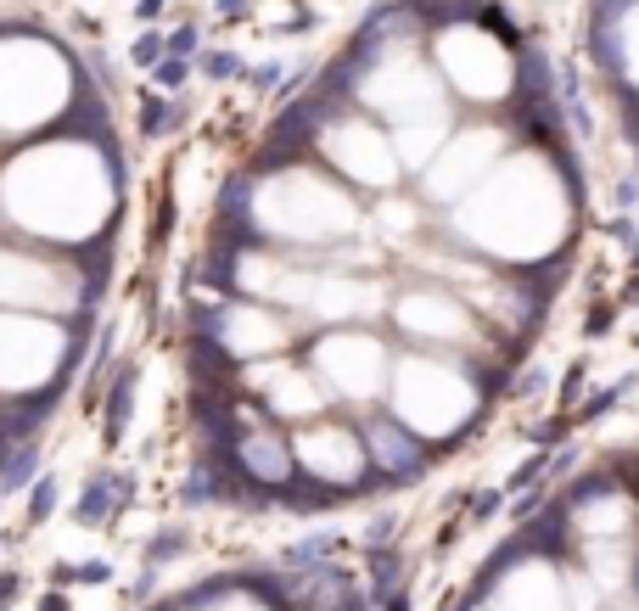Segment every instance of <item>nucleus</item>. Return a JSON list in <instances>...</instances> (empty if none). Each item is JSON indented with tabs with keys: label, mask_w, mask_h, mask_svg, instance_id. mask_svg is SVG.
Masks as SVG:
<instances>
[{
	"label": "nucleus",
	"mask_w": 639,
	"mask_h": 611,
	"mask_svg": "<svg viewBox=\"0 0 639 611\" xmlns=\"http://www.w3.org/2000/svg\"><path fill=\"white\" fill-rule=\"evenodd\" d=\"M118 202L113 163L90 141H51L0 174V208L17 230L45 242H85Z\"/></svg>",
	"instance_id": "f257e3e1"
},
{
	"label": "nucleus",
	"mask_w": 639,
	"mask_h": 611,
	"mask_svg": "<svg viewBox=\"0 0 639 611\" xmlns=\"http://www.w3.org/2000/svg\"><path fill=\"white\" fill-rule=\"evenodd\" d=\"M253 225L286 247H326V242H348L359 230L354 197L331 185L314 169H281L264 174L253 185Z\"/></svg>",
	"instance_id": "f03ea898"
},
{
	"label": "nucleus",
	"mask_w": 639,
	"mask_h": 611,
	"mask_svg": "<svg viewBox=\"0 0 639 611\" xmlns=\"http://www.w3.org/2000/svg\"><path fill=\"white\" fill-rule=\"evenodd\" d=\"M477 410L466 354H404L393 370V415L415 438H443Z\"/></svg>",
	"instance_id": "7ed1b4c3"
},
{
	"label": "nucleus",
	"mask_w": 639,
	"mask_h": 611,
	"mask_svg": "<svg viewBox=\"0 0 639 611\" xmlns=\"http://www.w3.org/2000/svg\"><path fill=\"white\" fill-rule=\"evenodd\" d=\"M387 342H376L359 326H337L309 348V370L320 376L326 398H342V404H376L387 387Z\"/></svg>",
	"instance_id": "20e7f679"
},
{
	"label": "nucleus",
	"mask_w": 639,
	"mask_h": 611,
	"mask_svg": "<svg viewBox=\"0 0 639 611\" xmlns=\"http://www.w3.org/2000/svg\"><path fill=\"white\" fill-rule=\"evenodd\" d=\"M68 337L40 314L0 309V393H34L62 370Z\"/></svg>",
	"instance_id": "39448f33"
},
{
	"label": "nucleus",
	"mask_w": 639,
	"mask_h": 611,
	"mask_svg": "<svg viewBox=\"0 0 639 611\" xmlns=\"http://www.w3.org/2000/svg\"><path fill=\"white\" fill-rule=\"evenodd\" d=\"M79 270L57 264L40 253H17L0 247V309H23V314H68L79 303Z\"/></svg>",
	"instance_id": "423d86ee"
},
{
	"label": "nucleus",
	"mask_w": 639,
	"mask_h": 611,
	"mask_svg": "<svg viewBox=\"0 0 639 611\" xmlns=\"http://www.w3.org/2000/svg\"><path fill=\"white\" fill-rule=\"evenodd\" d=\"M393 320H398V331H404V337L426 342V348H438V354H449V348H466V342L477 337L471 303L460 298V292H449L443 281L398 292V298H393Z\"/></svg>",
	"instance_id": "0eeeda50"
},
{
	"label": "nucleus",
	"mask_w": 639,
	"mask_h": 611,
	"mask_svg": "<svg viewBox=\"0 0 639 611\" xmlns=\"http://www.w3.org/2000/svg\"><path fill=\"white\" fill-rule=\"evenodd\" d=\"M292 460L298 471H309L320 488H359L370 477V455L365 438L342 421H309V427L292 438Z\"/></svg>",
	"instance_id": "6e6552de"
},
{
	"label": "nucleus",
	"mask_w": 639,
	"mask_h": 611,
	"mask_svg": "<svg viewBox=\"0 0 639 611\" xmlns=\"http://www.w3.org/2000/svg\"><path fill=\"white\" fill-rule=\"evenodd\" d=\"M247 387L264 393V415H270V421H320V410L331 404L320 376H314L309 365L281 359V354L264 359L258 370H247Z\"/></svg>",
	"instance_id": "1a4fd4ad"
},
{
	"label": "nucleus",
	"mask_w": 639,
	"mask_h": 611,
	"mask_svg": "<svg viewBox=\"0 0 639 611\" xmlns=\"http://www.w3.org/2000/svg\"><path fill=\"white\" fill-rule=\"evenodd\" d=\"M230 460L242 471V483L253 488H286L298 477V460H292V443L270 427L264 410H242V432L230 443Z\"/></svg>",
	"instance_id": "9d476101"
},
{
	"label": "nucleus",
	"mask_w": 639,
	"mask_h": 611,
	"mask_svg": "<svg viewBox=\"0 0 639 611\" xmlns=\"http://www.w3.org/2000/svg\"><path fill=\"white\" fill-rule=\"evenodd\" d=\"M213 337H219V348L230 359H275L286 348V337H292V326L270 303H225L213 314Z\"/></svg>",
	"instance_id": "9b49d317"
},
{
	"label": "nucleus",
	"mask_w": 639,
	"mask_h": 611,
	"mask_svg": "<svg viewBox=\"0 0 639 611\" xmlns=\"http://www.w3.org/2000/svg\"><path fill=\"white\" fill-rule=\"evenodd\" d=\"M488 611H572L567 578L550 555H522L505 578L488 589Z\"/></svg>",
	"instance_id": "f8f14e48"
},
{
	"label": "nucleus",
	"mask_w": 639,
	"mask_h": 611,
	"mask_svg": "<svg viewBox=\"0 0 639 611\" xmlns=\"http://www.w3.org/2000/svg\"><path fill=\"white\" fill-rule=\"evenodd\" d=\"M359 438H365V455H370V477H387V483H410V477H421L426 443L415 438L393 410H370L365 427H359Z\"/></svg>",
	"instance_id": "ddd939ff"
},
{
	"label": "nucleus",
	"mask_w": 639,
	"mask_h": 611,
	"mask_svg": "<svg viewBox=\"0 0 639 611\" xmlns=\"http://www.w3.org/2000/svg\"><path fill=\"white\" fill-rule=\"evenodd\" d=\"M191 611H275V606L264 595H253V589H208Z\"/></svg>",
	"instance_id": "4468645a"
},
{
	"label": "nucleus",
	"mask_w": 639,
	"mask_h": 611,
	"mask_svg": "<svg viewBox=\"0 0 639 611\" xmlns=\"http://www.w3.org/2000/svg\"><path fill=\"white\" fill-rule=\"evenodd\" d=\"M376 230H387V236H415V208L382 202V208H376Z\"/></svg>",
	"instance_id": "2eb2a0df"
},
{
	"label": "nucleus",
	"mask_w": 639,
	"mask_h": 611,
	"mask_svg": "<svg viewBox=\"0 0 639 611\" xmlns=\"http://www.w3.org/2000/svg\"><path fill=\"white\" fill-rule=\"evenodd\" d=\"M135 57H141V62H157V57H163V40H157V34H146V40L135 45Z\"/></svg>",
	"instance_id": "dca6fc26"
},
{
	"label": "nucleus",
	"mask_w": 639,
	"mask_h": 611,
	"mask_svg": "<svg viewBox=\"0 0 639 611\" xmlns=\"http://www.w3.org/2000/svg\"><path fill=\"white\" fill-rule=\"evenodd\" d=\"M174 51H180V57H185V51H197V29H180V34H174Z\"/></svg>",
	"instance_id": "f3484780"
}]
</instances>
